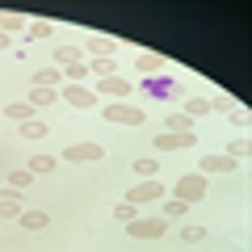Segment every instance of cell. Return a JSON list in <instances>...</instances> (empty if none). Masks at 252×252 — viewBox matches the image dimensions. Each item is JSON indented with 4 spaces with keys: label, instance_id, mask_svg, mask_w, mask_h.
<instances>
[{
    "label": "cell",
    "instance_id": "cell-1",
    "mask_svg": "<svg viewBox=\"0 0 252 252\" xmlns=\"http://www.w3.org/2000/svg\"><path fill=\"white\" fill-rule=\"evenodd\" d=\"M206 189H210V177H202V172H185V177H177V185H172V198L181 202H202L206 198Z\"/></svg>",
    "mask_w": 252,
    "mask_h": 252
},
{
    "label": "cell",
    "instance_id": "cell-2",
    "mask_svg": "<svg viewBox=\"0 0 252 252\" xmlns=\"http://www.w3.org/2000/svg\"><path fill=\"white\" fill-rule=\"evenodd\" d=\"M105 122H118V126H143V109L139 105H126V101H105Z\"/></svg>",
    "mask_w": 252,
    "mask_h": 252
},
{
    "label": "cell",
    "instance_id": "cell-3",
    "mask_svg": "<svg viewBox=\"0 0 252 252\" xmlns=\"http://www.w3.org/2000/svg\"><path fill=\"white\" fill-rule=\"evenodd\" d=\"M89 89L93 93H97V97H105V101H126V97H130V89H135V84H126L122 80V76H105V80H97V84H89Z\"/></svg>",
    "mask_w": 252,
    "mask_h": 252
},
{
    "label": "cell",
    "instance_id": "cell-4",
    "mask_svg": "<svg viewBox=\"0 0 252 252\" xmlns=\"http://www.w3.org/2000/svg\"><path fill=\"white\" fill-rule=\"evenodd\" d=\"M193 143H198L193 130H164V135H156V152H189Z\"/></svg>",
    "mask_w": 252,
    "mask_h": 252
},
{
    "label": "cell",
    "instance_id": "cell-5",
    "mask_svg": "<svg viewBox=\"0 0 252 252\" xmlns=\"http://www.w3.org/2000/svg\"><path fill=\"white\" fill-rule=\"evenodd\" d=\"M126 231L135 235V240H160L164 231H168V219H130V223H126Z\"/></svg>",
    "mask_w": 252,
    "mask_h": 252
},
{
    "label": "cell",
    "instance_id": "cell-6",
    "mask_svg": "<svg viewBox=\"0 0 252 252\" xmlns=\"http://www.w3.org/2000/svg\"><path fill=\"white\" fill-rule=\"evenodd\" d=\"M59 97L67 101L72 109H93L97 105V93H93L89 84H59Z\"/></svg>",
    "mask_w": 252,
    "mask_h": 252
},
{
    "label": "cell",
    "instance_id": "cell-7",
    "mask_svg": "<svg viewBox=\"0 0 252 252\" xmlns=\"http://www.w3.org/2000/svg\"><path fill=\"white\" fill-rule=\"evenodd\" d=\"M101 156H105V147L93 143V139H84V143H72V147H63V160H72V164H97Z\"/></svg>",
    "mask_w": 252,
    "mask_h": 252
},
{
    "label": "cell",
    "instance_id": "cell-8",
    "mask_svg": "<svg viewBox=\"0 0 252 252\" xmlns=\"http://www.w3.org/2000/svg\"><path fill=\"white\" fill-rule=\"evenodd\" d=\"M160 198H164L160 181H139V185H130V193H126L130 206H147V202H160Z\"/></svg>",
    "mask_w": 252,
    "mask_h": 252
},
{
    "label": "cell",
    "instance_id": "cell-9",
    "mask_svg": "<svg viewBox=\"0 0 252 252\" xmlns=\"http://www.w3.org/2000/svg\"><path fill=\"white\" fill-rule=\"evenodd\" d=\"M84 51L93 59H114V38L109 34H84Z\"/></svg>",
    "mask_w": 252,
    "mask_h": 252
},
{
    "label": "cell",
    "instance_id": "cell-10",
    "mask_svg": "<svg viewBox=\"0 0 252 252\" xmlns=\"http://www.w3.org/2000/svg\"><path fill=\"white\" fill-rule=\"evenodd\" d=\"M235 164H240V160H231V156H202V160H198V172H202V177H210V172H235Z\"/></svg>",
    "mask_w": 252,
    "mask_h": 252
},
{
    "label": "cell",
    "instance_id": "cell-11",
    "mask_svg": "<svg viewBox=\"0 0 252 252\" xmlns=\"http://www.w3.org/2000/svg\"><path fill=\"white\" fill-rule=\"evenodd\" d=\"M21 210H26V206H21V198L4 185V189H0V219H21Z\"/></svg>",
    "mask_w": 252,
    "mask_h": 252
},
{
    "label": "cell",
    "instance_id": "cell-12",
    "mask_svg": "<svg viewBox=\"0 0 252 252\" xmlns=\"http://www.w3.org/2000/svg\"><path fill=\"white\" fill-rule=\"evenodd\" d=\"M147 93H156V97H181V84L168 80V76H152L147 80Z\"/></svg>",
    "mask_w": 252,
    "mask_h": 252
},
{
    "label": "cell",
    "instance_id": "cell-13",
    "mask_svg": "<svg viewBox=\"0 0 252 252\" xmlns=\"http://www.w3.org/2000/svg\"><path fill=\"white\" fill-rule=\"evenodd\" d=\"M21 227L26 231H46L51 227V215L46 210H21Z\"/></svg>",
    "mask_w": 252,
    "mask_h": 252
},
{
    "label": "cell",
    "instance_id": "cell-14",
    "mask_svg": "<svg viewBox=\"0 0 252 252\" xmlns=\"http://www.w3.org/2000/svg\"><path fill=\"white\" fill-rule=\"evenodd\" d=\"M135 67H139V76H156V72H164V55L147 51V55H139V59H135Z\"/></svg>",
    "mask_w": 252,
    "mask_h": 252
},
{
    "label": "cell",
    "instance_id": "cell-15",
    "mask_svg": "<svg viewBox=\"0 0 252 252\" xmlns=\"http://www.w3.org/2000/svg\"><path fill=\"white\" fill-rule=\"evenodd\" d=\"M4 118H17V122H30V118H38V109L30 105V101H9V105H4Z\"/></svg>",
    "mask_w": 252,
    "mask_h": 252
},
{
    "label": "cell",
    "instance_id": "cell-16",
    "mask_svg": "<svg viewBox=\"0 0 252 252\" xmlns=\"http://www.w3.org/2000/svg\"><path fill=\"white\" fill-rule=\"evenodd\" d=\"M34 84L38 89H55V84H63V67H42V72H34Z\"/></svg>",
    "mask_w": 252,
    "mask_h": 252
},
{
    "label": "cell",
    "instance_id": "cell-17",
    "mask_svg": "<svg viewBox=\"0 0 252 252\" xmlns=\"http://www.w3.org/2000/svg\"><path fill=\"white\" fill-rule=\"evenodd\" d=\"M55 101H59V89H30V105L34 109H46V105H55Z\"/></svg>",
    "mask_w": 252,
    "mask_h": 252
},
{
    "label": "cell",
    "instance_id": "cell-18",
    "mask_svg": "<svg viewBox=\"0 0 252 252\" xmlns=\"http://www.w3.org/2000/svg\"><path fill=\"white\" fill-rule=\"evenodd\" d=\"M156 172H160V160H156V156H139L135 160V177L139 181H156Z\"/></svg>",
    "mask_w": 252,
    "mask_h": 252
},
{
    "label": "cell",
    "instance_id": "cell-19",
    "mask_svg": "<svg viewBox=\"0 0 252 252\" xmlns=\"http://www.w3.org/2000/svg\"><path fill=\"white\" fill-rule=\"evenodd\" d=\"M46 130H51V126H46L42 118H30V122H21V139H30V143L46 139Z\"/></svg>",
    "mask_w": 252,
    "mask_h": 252
},
{
    "label": "cell",
    "instance_id": "cell-20",
    "mask_svg": "<svg viewBox=\"0 0 252 252\" xmlns=\"http://www.w3.org/2000/svg\"><path fill=\"white\" fill-rule=\"evenodd\" d=\"M206 101H210V114H235V109H240V101L227 97V93H215V97H206Z\"/></svg>",
    "mask_w": 252,
    "mask_h": 252
},
{
    "label": "cell",
    "instance_id": "cell-21",
    "mask_svg": "<svg viewBox=\"0 0 252 252\" xmlns=\"http://www.w3.org/2000/svg\"><path fill=\"white\" fill-rule=\"evenodd\" d=\"M55 164H59L55 156H42V152H38V156H30V164H26V168L34 172V177H46V172H55Z\"/></svg>",
    "mask_w": 252,
    "mask_h": 252
},
{
    "label": "cell",
    "instance_id": "cell-22",
    "mask_svg": "<svg viewBox=\"0 0 252 252\" xmlns=\"http://www.w3.org/2000/svg\"><path fill=\"white\" fill-rule=\"evenodd\" d=\"M51 34H55L51 21H30V26H26V38H30V42H46Z\"/></svg>",
    "mask_w": 252,
    "mask_h": 252
},
{
    "label": "cell",
    "instance_id": "cell-23",
    "mask_svg": "<svg viewBox=\"0 0 252 252\" xmlns=\"http://www.w3.org/2000/svg\"><path fill=\"white\" fill-rule=\"evenodd\" d=\"M30 185H34V172L30 168H13L9 172V189L13 193H21V189H30Z\"/></svg>",
    "mask_w": 252,
    "mask_h": 252
},
{
    "label": "cell",
    "instance_id": "cell-24",
    "mask_svg": "<svg viewBox=\"0 0 252 252\" xmlns=\"http://www.w3.org/2000/svg\"><path fill=\"white\" fill-rule=\"evenodd\" d=\"M72 63H80V51H76L72 42H67V46H59V51H55V67H72Z\"/></svg>",
    "mask_w": 252,
    "mask_h": 252
},
{
    "label": "cell",
    "instance_id": "cell-25",
    "mask_svg": "<svg viewBox=\"0 0 252 252\" xmlns=\"http://www.w3.org/2000/svg\"><path fill=\"white\" fill-rule=\"evenodd\" d=\"M185 215H189V202L168 198V202H164V215H160V219H185Z\"/></svg>",
    "mask_w": 252,
    "mask_h": 252
},
{
    "label": "cell",
    "instance_id": "cell-26",
    "mask_svg": "<svg viewBox=\"0 0 252 252\" xmlns=\"http://www.w3.org/2000/svg\"><path fill=\"white\" fill-rule=\"evenodd\" d=\"M63 80H67V84H80V80H89V63H72V67H63Z\"/></svg>",
    "mask_w": 252,
    "mask_h": 252
},
{
    "label": "cell",
    "instance_id": "cell-27",
    "mask_svg": "<svg viewBox=\"0 0 252 252\" xmlns=\"http://www.w3.org/2000/svg\"><path fill=\"white\" fill-rule=\"evenodd\" d=\"M89 76H93V80H105V76H114V59H93V63H89Z\"/></svg>",
    "mask_w": 252,
    "mask_h": 252
},
{
    "label": "cell",
    "instance_id": "cell-28",
    "mask_svg": "<svg viewBox=\"0 0 252 252\" xmlns=\"http://www.w3.org/2000/svg\"><path fill=\"white\" fill-rule=\"evenodd\" d=\"M185 114H189V118H206V114H210V101H206V97H189V101H185Z\"/></svg>",
    "mask_w": 252,
    "mask_h": 252
},
{
    "label": "cell",
    "instance_id": "cell-29",
    "mask_svg": "<svg viewBox=\"0 0 252 252\" xmlns=\"http://www.w3.org/2000/svg\"><path fill=\"white\" fill-rule=\"evenodd\" d=\"M181 240H185V244H202V240H206V227H202V223L181 227Z\"/></svg>",
    "mask_w": 252,
    "mask_h": 252
},
{
    "label": "cell",
    "instance_id": "cell-30",
    "mask_svg": "<svg viewBox=\"0 0 252 252\" xmlns=\"http://www.w3.org/2000/svg\"><path fill=\"white\" fill-rule=\"evenodd\" d=\"M227 156H231V160H244V156H248V135L231 139V147H227Z\"/></svg>",
    "mask_w": 252,
    "mask_h": 252
},
{
    "label": "cell",
    "instance_id": "cell-31",
    "mask_svg": "<svg viewBox=\"0 0 252 252\" xmlns=\"http://www.w3.org/2000/svg\"><path fill=\"white\" fill-rule=\"evenodd\" d=\"M168 130H193V118H189V114H172L168 118Z\"/></svg>",
    "mask_w": 252,
    "mask_h": 252
},
{
    "label": "cell",
    "instance_id": "cell-32",
    "mask_svg": "<svg viewBox=\"0 0 252 252\" xmlns=\"http://www.w3.org/2000/svg\"><path fill=\"white\" fill-rule=\"evenodd\" d=\"M114 219H126V223H130V219H139V206H130V202H118V206H114Z\"/></svg>",
    "mask_w": 252,
    "mask_h": 252
},
{
    "label": "cell",
    "instance_id": "cell-33",
    "mask_svg": "<svg viewBox=\"0 0 252 252\" xmlns=\"http://www.w3.org/2000/svg\"><path fill=\"white\" fill-rule=\"evenodd\" d=\"M227 118H231V122H235V126H244V130H248V109H244V105H240V109H235V114H227Z\"/></svg>",
    "mask_w": 252,
    "mask_h": 252
},
{
    "label": "cell",
    "instance_id": "cell-34",
    "mask_svg": "<svg viewBox=\"0 0 252 252\" xmlns=\"http://www.w3.org/2000/svg\"><path fill=\"white\" fill-rule=\"evenodd\" d=\"M9 42H13V38H9V34H0V51H9Z\"/></svg>",
    "mask_w": 252,
    "mask_h": 252
}]
</instances>
